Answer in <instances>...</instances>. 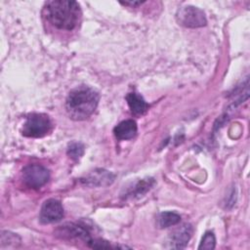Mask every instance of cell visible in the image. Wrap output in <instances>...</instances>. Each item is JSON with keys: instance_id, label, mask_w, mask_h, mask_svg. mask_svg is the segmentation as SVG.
Segmentation results:
<instances>
[{"instance_id": "obj_8", "label": "cell", "mask_w": 250, "mask_h": 250, "mask_svg": "<svg viewBox=\"0 0 250 250\" xmlns=\"http://www.w3.org/2000/svg\"><path fill=\"white\" fill-rule=\"evenodd\" d=\"M113 181L114 175L104 169H96L81 178V183L88 187H104L111 185Z\"/></svg>"}, {"instance_id": "obj_2", "label": "cell", "mask_w": 250, "mask_h": 250, "mask_svg": "<svg viewBox=\"0 0 250 250\" xmlns=\"http://www.w3.org/2000/svg\"><path fill=\"white\" fill-rule=\"evenodd\" d=\"M99 104L98 93L88 86L71 90L65 100V109L71 119L84 120L91 116Z\"/></svg>"}, {"instance_id": "obj_5", "label": "cell", "mask_w": 250, "mask_h": 250, "mask_svg": "<svg viewBox=\"0 0 250 250\" xmlns=\"http://www.w3.org/2000/svg\"><path fill=\"white\" fill-rule=\"evenodd\" d=\"M50 174L47 168L39 164H30L22 169L23 184L30 188H39L49 180Z\"/></svg>"}, {"instance_id": "obj_1", "label": "cell", "mask_w": 250, "mask_h": 250, "mask_svg": "<svg viewBox=\"0 0 250 250\" xmlns=\"http://www.w3.org/2000/svg\"><path fill=\"white\" fill-rule=\"evenodd\" d=\"M47 21L58 29L72 30L81 19V9L76 1L53 0L48 1L44 7Z\"/></svg>"}, {"instance_id": "obj_10", "label": "cell", "mask_w": 250, "mask_h": 250, "mask_svg": "<svg viewBox=\"0 0 250 250\" xmlns=\"http://www.w3.org/2000/svg\"><path fill=\"white\" fill-rule=\"evenodd\" d=\"M138 127L136 121L128 119L120 122L113 129V133L118 140H130L135 137Z\"/></svg>"}, {"instance_id": "obj_17", "label": "cell", "mask_w": 250, "mask_h": 250, "mask_svg": "<svg viewBox=\"0 0 250 250\" xmlns=\"http://www.w3.org/2000/svg\"><path fill=\"white\" fill-rule=\"evenodd\" d=\"M142 3H144V2H140V1H138V2H121V4H123V5H130V6H137V5H141Z\"/></svg>"}, {"instance_id": "obj_3", "label": "cell", "mask_w": 250, "mask_h": 250, "mask_svg": "<svg viewBox=\"0 0 250 250\" xmlns=\"http://www.w3.org/2000/svg\"><path fill=\"white\" fill-rule=\"evenodd\" d=\"M51 120L43 113H32L26 117L22 126V135L30 138H40L51 130Z\"/></svg>"}, {"instance_id": "obj_4", "label": "cell", "mask_w": 250, "mask_h": 250, "mask_svg": "<svg viewBox=\"0 0 250 250\" xmlns=\"http://www.w3.org/2000/svg\"><path fill=\"white\" fill-rule=\"evenodd\" d=\"M176 19L179 24L189 28L201 27L207 23L204 12L201 9L193 6L180 8L177 11Z\"/></svg>"}, {"instance_id": "obj_16", "label": "cell", "mask_w": 250, "mask_h": 250, "mask_svg": "<svg viewBox=\"0 0 250 250\" xmlns=\"http://www.w3.org/2000/svg\"><path fill=\"white\" fill-rule=\"evenodd\" d=\"M215 245H216V238H215V235L213 232L211 231H207L201 242H200V245L198 246V249L199 250H211V249H214L215 248Z\"/></svg>"}, {"instance_id": "obj_6", "label": "cell", "mask_w": 250, "mask_h": 250, "mask_svg": "<svg viewBox=\"0 0 250 250\" xmlns=\"http://www.w3.org/2000/svg\"><path fill=\"white\" fill-rule=\"evenodd\" d=\"M63 217V208L62 203L57 199H48L44 201L41 210L39 219L43 224H51L59 222Z\"/></svg>"}, {"instance_id": "obj_15", "label": "cell", "mask_w": 250, "mask_h": 250, "mask_svg": "<svg viewBox=\"0 0 250 250\" xmlns=\"http://www.w3.org/2000/svg\"><path fill=\"white\" fill-rule=\"evenodd\" d=\"M84 153V146L81 143H71L67 147V154L74 160H78Z\"/></svg>"}, {"instance_id": "obj_12", "label": "cell", "mask_w": 250, "mask_h": 250, "mask_svg": "<svg viewBox=\"0 0 250 250\" xmlns=\"http://www.w3.org/2000/svg\"><path fill=\"white\" fill-rule=\"evenodd\" d=\"M154 184V180L151 178H146L143 180H139L135 184H133L130 188L126 189L124 192L123 196L126 198L128 196L130 197H135V196H140L144 193H146Z\"/></svg>"}, {"instance_id": "obj_11", "label": "cell", "mask_w": 250, "mask_h": 250, "mask_svg": "<svg viewBox=\"0 0 250 250\" xmlns=\"http://www.w3.org/2000/svg\"><path fill=\"white\" fill-rule=\"evenodd\" d=\"M126 101L131 111L136 115H143L146 112L148 105L144 100V98L136 92L129 93L126 96Z\"/></svg>"}, {"instance_id": "obj_13", "label": "cell", "mask_w": 250, "mask_h": 250, "mask_svg": "<svg viewBox=\"0 0 250 250\" xmlns=\"http://www.w3.org/2000/svg\"><path fill=\"white\" fill-rule=\"evenodd\" d=\"M181 221V216L175 212H162L157 217V226L160 229L169 228L177 225Z\"/></svg>"}, {"instance_id": "obj_9", "label": "cell", "mask_w": 250, "mask_h": 250, "mask_svg": "<svg viewBox=\"0 0 250 250\" xmlns=\"http://www.w3.org/2000/svg\"><path fill=\"white\" fill-rule=\"evenodd\" d=\"M192 234V227L189 224H185L175 229L169 237V247L173 249H183L187 246Z\"/></svg>"}, {"instance_id": "obj_7", "label": "cell", "mask_w": 250, "mask_h": 250, "mask_svg": "<svg viewBox=\"0 0 250 250\" xmlns=\"http://www.w3.org/2000/svg\"><path fill=\"white\" fill-rule=\"evenodd\" d=\"M56 234L62 238H80L85 242H88L91 238L88 229L83 225L74 223H67L57 229Z\"/></svg>"}, {"instance_id": "obj_14", "label": "cell", "mask_w": 250, "mask_h": 250, "mask_svg": "<svg viewBox=\"0 0 250 250\" xmlns=\"http://www.w3.org/2000/svg\"><path fill=\"white\" fill-rule=\"evenodd\" d=\"M21 242V238L10 231H2L1 233V248H9V247H17V245Z\"/></svg>"}]
</instances>
